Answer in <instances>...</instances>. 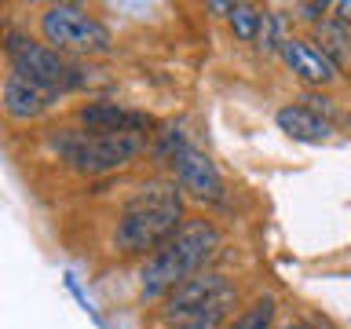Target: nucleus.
<instances>
[{
	"instance_id": "nucleus-1",
	"label": "nucleus",
	"mask_w": 351,
	"mask_h": 329,
	"mask_svg": "<svg viewBox=\"0 0 351 329\" xmlns=\"http://www.w3.org/2000/svg\"><path fill=\"white\" fill-rule=\"evenodd\" d=\"M219 245H223L219 230L208 223V219L191 216L158 252H154V256H147V263H143V271H139L143 300L169 296L180 282L194 278V274H202L205 263L219 252Z\"/></svg>"
},
{
	"instance_id": "nucleus-2",
	"label": "nucleus",
	"mask_w": 351,
	"mask_h": 329,
	"mask_svg": "<svg viewBox=\"0 0 351 329\" xmlns=\"http://www.w3.org/2000/svg\"><path fill=\"white\" fill-rule=\"evenodd\" d=\"M183 223L186 219H183L180 191L165 183H150L121 208L114 227V245L125 256H143V252L154 256Z\"/></svg>"
},
{
	"instance_id": "nucleus-3",
	"label": "nucleus",
	"mask_w": 351,
	"mask_h": 329,
	"mask_svg": "<svg viewBox=\"0 0 351 329\" xmlns=\"http://www.w3.org/2000/svg\"><path fill=\"white\" fill-rule=\"evenodd\" d=\"M4 55H8V66L11 73L26 77L29 84L44 88V92L59 95V92H73V88L84 84L81 70L73 62H66L55 48L48 44H37L33 37H22V33L11 29L4 37Z\"/></svg>"
},
{
	"instance_id": "nucleus-4",
	"label": "nucleus",
	"mask_w": 351,
	"mask_h": 329,
	"mask_svg": "<svg viewBox=\"0 0 351 329\" xmlns=\"http://www.w3.org/2000/svg\"><path fill=\"white\" fill-rule=\"evenodd\" d=\"M62 161L70 164L73 172L81 175H103V172H114L121 164H128L132 158H139L143 150V136H106V132H77V128H66L59 139Z\"/></svg>"
},
{
	"instance_id": "nucleus-5",
	"label": "nucleus",
	"mask_w": 351,
	"mask_h": 329,
	"mask_svg": "<svg viewBox=\"0 0 351 329\" xmlns=\"http://www.w3.org/2000/svg\"><path fill=\"white\" fill-rule=\"evenodd\" d=\"M40 33L55 51H73V55H106L114 48L110 29L95 15H88L77 4H51L40 15Z\"/></svg>"
},
{
	"instance_id": "nucleus-6",
	"label": "nucleus",
	"mask_w": 351,
	"mask_h": 329,
	"mask_svg": "<svg viewBox=\"0 0 351 329\" xmlns=\"http://www.w3.org/2000/svg\"><path fill=\"white\" fill-rule=\"evenodd\" d=\"M169 164H172L176 183H180L186 194L202 197V202H219V197H223V175H219L216 161L208 158L205 150H197V147L186 143Z\"/></svg>"
},
{
	"instance_id": "nucleus-7",
	"label": "nucleus",
	"mask_w": 351,
	"mask_h": 329,
	"mask_svg": "<svg viewBox=\"0 0 351 329\" xmlns=\"http://www.w3.org/2000/svg\"><path fill=\"white\" fill-rule=\"evenodd\" d=\"M227 289H230V285H227L223 274L202 271V274H194V278L180 282L169 296H165V300H161V315H165V322H183L186 315L202 311L208 300H216V296L227 293Z\"/></svg>"
},
{
	"instance_id": "nucleus-8",
	"label": "nucleus",
	"mask_w": 351,
	"mask_h": 329,
	"mask_svg": "<svg viewBox=\"0 0 351 329\" xmlns=\"http://www.w3.org/2000/svg\"><path fill=\"white\" fill-rule=\"evenodd\" d=\"M282 62L293 70V77H300L304 84H315V88H326V84H333L340 70H337V62L329 59V55L318 48V44L311 40H304V37H289L282 44Z\"/></svg>"
},
{
	"instance_id": "nucleus-9",
	"label": "nucleus",
	"mask_w": 351,
	"mask_h": 329,
	"mask_svg": "<svg viewBox=\"0 0 351 329\" xmlns=\"http://www.w3.org/2000/svg\"><path fill=\"white\" fill-rule=\"evenodd\" d=\"M77 121L88 132H106V136H143L154 125L147 114H136V110H125L117 103H88L77 110Z\"/></svg>"
},
{
	"instance_id": "nucleus-10",
	"label": "nucleus",
	"mask_w": 351,
	"mask_h": 329,
	"mask_svg": "<svg viewBox=\"0 0 351 329\" xmlns=\"http://www.w3.org/2000/svg\"><path fill=\"white\" fill-rule=\"evenodd\" d=\"M51 103H55V95L29 84L26 77H19V73L4 77V114L11 121H37Z\"/></svg>"
},
{
	"instance_id": "nucleus-11",
	"label": "nucleus",
	"mask_w": 351,
	"mask_h": 329,
	"mask_svg": "<svg viewBox=\"0 0 351 329\" xmlns=\"http://www.w3.org/2000/svg\"><path fill=\"white\" fill-rule=\"evenodd\" d=\"M278 128L285 136L300 139V143H322L329 132H333V125H329L315 106H300V103L278 110Z\"/></svg>"
},
{
	"instance_id": "nucleus-12",
	"label": "nucleus",
	"mask_w": 351,
	"mask_h": 329,
	"mask_svg": "<svg viewBox=\"0 0 351 329\" xmlns=\"http://www.w3.org/2000/svg\"><path fill=\"white\" fill-rule=\"evenodd\" d=\"M315 29H318V44H322V51L337 62V70H344L348 59H351V33H348V26L340 19H322Z\"/></svg>"
},
{
	"instance_id": "nucleus-13",
	"label": "nucleus",
	"mask_w": 351,
	"mask_h": 329,
	"mask_svg": "<svg viewBox=\"0 0 351 329\" xmlns=\"http://www.w3.org/2000/svg\"><path fill=\"white\" fill-rule=\"evenodd\" d=\"M234 289H227V293H219L216 300H208L202 311H194V315H186L183 322H176V329H227V311H230V304H234Z\"/></svg>"
},
{
	"instance_id": "nucleus-14",
	"label": "nucleus",
	"mask_w": 351,
	"mask_h": 329,
	"mask_svg": "<svg viewBox=\"0 0 351 329\" xmlns=\"http://www.w3.org/2000/svg\"><path fill=\"white\" fill-rule=\"evenodd\" d=\"M274 315H278V300L274 296H256L238 318H230L227 329H271Z\"/></svg>"
},
{
	"instance_id": "nucleus-15",
	"label": "nucleus",
	"mask_w": 351,
	"mask_h": 329,
	"mask_svg": "<svg viewBox=\"0 0 351 329\" xmlns=\"http://www.w3.org/2000/svg\"><path fill=\"white\" fill-rule=\"evenodd\" d=\"M260 15H263V11L256 4H234V8H230V15H227L230 33H234L238 40H245V44H256V37H260Z\"/></svg>"
},
{
	"instance_id": "nucleus-16",
	"label": "nucleus",
	"mask_w": 351,
	"mask_h": 329,
	"mask_svg": "<svg viewBox=\"0 0 351 329\" xmlns=\"http://www.w3.org/2000/svg\"><path fill=\"white\" fill-rule=\"evenodd\" d=\"M289 40L285 37V15H278V11H263L260 15V37H256V48L260 51H267V55H274V51H282V44Z\"/></svg>"
},
{
	"instance_id": "nucleus-17",
	"label": "nucleus",
	"mask_w": 351,
	"mask_h": 329,
	"mask_svg": "<svg viewBox=\"0 0 351 329\" xmlns=\"http://www.w3.org/2000/svg\"><path fill=\"white\" fill-rule=\"evenodd\" d=\"M296 11H300V19H307V22H322V15L326 11H333V4H296Z\"/></svg>"
},
{
	"instance_id": "nucleus-18",
	"label": "nucleus",
	"mask_w": 351,
	"mask_h": 329,
	"mask_svg": "<svg viewBox=\"0 0 351 329\" xmlns=\"http://www.w3.org/2000/svg\"><path fill=\"white\" fill-rule=\"evenodd\" d=\"M285 329H311V326H285Z\"/></svg>"
},
{
	"instance_id": "nucleus-19",
	"label": "nucleus",
	"mask_w": 351,
	"mask_h": 329,
	"mask_svg": "<svg viewBox=\"0 0 351 329\" xmlns=\"http://www.w3.org/2000/svg\"><path fill=\"white\" fill-rule=\"evenodd\" d=\"M344 26H348V33H351V22H344Z\"/></svg>"
}]
</instances>
